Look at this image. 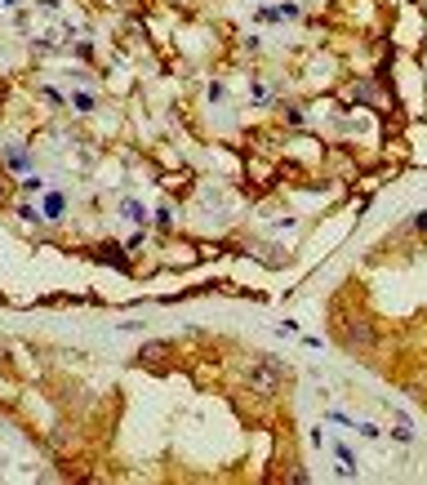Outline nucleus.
Returning <instances> with one entry per match:
<instances>
[{
	"label": "nucleus",
	"mask_w": 427,
	"mask_h": 485,
	"mask_svg": "<svg viewBox=\"0 0 427 485\" xmlns=\"http://www.w3.org/2000/svg\"><path fill=\"white\" fill-rule=\"evenodd\" d=\"M156 223H161V227H174V210H156Z\"/></svg>",
	"instance_id": "f8f14e48"
},
{
	"label": "nucleus",
	"mask_w": 427,
	"mask_h": 485,
	"mask_svg": "<svg viewBox=\"0 0 427 485\" xmlns=\"http://www.w3.org/2000/svg\"><path fill=\"white\" fill-rule=\"evenodd\" d=\"M125 218H129V223H138V227H147V210H143L138 201H125Z\"/></svg>",
	"instance_id": "39448f33"
},
{
	"label": "nucleus",
	"mask_w": 427,
	"mask_h": 485,
	"mask_svg": "<svg viewBox=\"0 0 427 485\" xmlns=\"http://www.w3.org/2000/svg\"><path fill=\"white\" fill-rule=\"evenodd\" d=\"M338 338H343L347 352H361V356L378 347V330H374L370 317H347L343 325H338Z\"/></svg>",
	"instance_id": "f03ea898"
},
{
	"label": "nucleus",
	"mask_w": 427,
	"mask_h": 485,
	"mask_svg": "<svg viewBox=\"0 0 427 485\" xmlns=\"http://www.w3.org/2000/svg\"><path fill=\"white\" fill-rule=\"evenodd\" d=\"M392 419H396V432H392V436H396L400 445H410V441H414V432H410V414H405V410H396Z\"/></svg>",
	"instance_id": "20e7f679"
},
{
	"label": "nucleus",
	"mask_w": 427,
	"mask_h": 485,
	"mask_svg": "<svg viewBox=\"0 0 427 485\" xmlns=\"http://www.w3.org/2000/svg\"><path fill=\"white\" fill-rule=\"evenodd\" d=\"M240 383H245L254 396H280V383H285V374H280V361H276V356H259V361H249L245 374H240Z\"/></svg>",
	"instance_id": "f257e3e1"
},
{
	"label": "nucleus",
	"mask_w": 427,
	"mask_h": 485,
	"mask_svg": "<svg viewBox=\"0 0 427 485\" xmlns=\"http://www.w3.org/2000/svg\"><path fill=\"white\" fill-rule=\"evenodd\" d=\"M58 214H63V196H50L45 201V223H54Z\"/></svg>",
	"instance_id": "6e6552de"
},
{
	"label": "nucleus",
	"mask_w": 427,
	"mask_h": 485,
	"mask_svg": "<svg viewBox=\"0 0 427 485\" xmlns=\"http://www.w3.org/2000/svg\"><path fill=\"white\" fill-rule=\"evenodd\" d=\"M50 445H54V450H67V445H71V432H67V428H54Z\"/></svg>",
	"instance_id": "1a4fd4ad"
},
{
	"label": "nucleus",
	"mask_w": 427,
	"mask_h": 485,
	"mask_svg": "<svg viewBox=\"0 0 427 485\" xmlns=\"http://www.w3.org/2000/svg\"><path fill=\"white\" fill-rule=\"evenodd\" d=\"M169 356H174V343H165V338H152V343H143V347H138V356H133V361H138V365H165Z\"/></svg>",
	"instance_id": "7ed1b4c3"
},
{
	"label": "nucleus",
	"mask_w": 427,
	"mask_h": 485,
	"mask_svg": "<svg viewBox=\"0 0 427 485\" xmlns=\"http://www.w3.org/2000/svg\"><path fill=\"white\" fill-rule=\"evenodd\" d=\"M9 165L22 169V165H27V152H18V147H14V152H9Z\"/></svg>",
	"instance_id": "ddd939ff"
},
{
	"label": "nucleus",
	"mask_w": 427,
	"mask_h": 485,
	"mask_svg": "<svg viewBox=\"0 0 427 485\" xmlns=\"http://www.w3.org/2000/svg\"><path fill=\"white\" fill-rule=\"evenodd\" d=\"M71 107H76V112H94V94L76 89V94H71Z\"/></svg>",
	"instance_id": "423d86ee"
},
{
	"label": "nucleus",
	"mask_w": 427,
	"mask_h": 485,
	"mask_svg": "<svg viewBox=\"0 0 427 485\" xmlns=\"http://www.w3.org/2000/svg\"><path fill=\"white\" fill-rule=\"evenodd\" d=\"M18 218H22V223H41V214H36L31 205H18Z\"/></svg>",
	"instance_id": "9b49d317"
},
{
	"label": "nucleus",
	"mask_w": 427,
	"mask_h": 485,
	"mask_svg": "<svg viewBox=\"0 0 427 485\" xmlns=\"http://www.w3.org/2000/svg\"><path fill=\"white\" fill-rule=\"evenodd\" d=\"M41 187H45V178H41V174H27V178H22V191H27V196H36Z\"/></svg>",
	"instance_id": "9d476101"
},
{
	"label": "nucleus",
	"mask_w": 427,
	"mask_h": 485,
	"mask_svg": "<svg viewBox=\"0 0 427 485\" xmlns=\"http://www.w3.org/2000/svg\"><path fill=\"white\" fill-rule=\"evenodd\" d=\"M405 232H414V236H427V210L410 218V223H405Z\"/></svg>",
	"instance_id": "0eeeda50"
}]
</instances>
